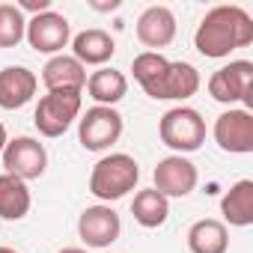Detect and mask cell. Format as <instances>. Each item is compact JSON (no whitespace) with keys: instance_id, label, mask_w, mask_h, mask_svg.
Here are the masks:
<instances>
[{"instance_id":"obj_26","label":"cell","mask_w":253,"mask_h":253,"mask_svg":"<svg viewBox=\"0 0 253 253\" xmlns=\"http://www.w3.org/2000/svg\"><path fill=\"white\" fill-rule=\"evenodd\" d=\"M60 253H86V250H84V247H63Z\"/></svg>"},{"instance_id":"obj_9","label":"cell","mask_w":253,"mask_h":253,"mask_svg":"<svg viewBox=\"0 0 253 253\" xmlns=\"http://www.w3.org/2000/svg\"><path fill=\"white\" fill-rule=\"evenodd\" d=\"M0 155H3V170L21 182H33L48 170V152L36 137H15Z\"/></svg>"},{"instance_id":"obj_17","label":"cell","mask_w":253,"mask_h":253,"mask_svg":"<svg viewBox=\"0 0 253 253\" xmlns=\"http://www.w3.org/2000/svg\"><path fill=\"white\" fill-rule=\"evenodd\" d=\"M86 92L95 104L101 107H113L125 98V92H128V78H125L122 72L110 69V66H101L98 72H92L86 78Z\"/></svg>"},{"instance_id":"obj_2","label":"cell","mask_w":253,"mask_h":253,"mask_svg":"<svg viewBox=\"0 0 253 253\" xmlns=\"http://www.w3.org/2000/svg\"><path fill=\"white\" fill-rule=\"evenodd\" d=\"M140 182V164L125 155V152H110L104 155L92 173H89V194L98 197L104 206L122 200L125 194H131Z\"/></svg>"},{"instance_id":"obj_21","label":"cell","mask_w":253,"mask_h":253,"mask_svg":"<svg viewBox=\"0 0 253 253\" xmlns=\"http://www.w3.org/2000/svg\"><path fill=\"white\" fill-rule=\"evenodd\" d=\"M131 214H134V220H137L143 229H158V226H164L167 217H170V200L161 197L155 188L137 191V194H134V203H131Z\"/></svg>"},{"instance_id":"obj_4","label":"cell","mask_w":253,"mask_h":253,"mask_svg":"<svg viewBox=\"0 0 253 253\" xmlns=\"http://www.w3.org/2000/svg\"><path fill=\"white\" fill-rule=\"evenodd\" d=\"M81 104H84L81 89H54V92L42 95L36 104V113H33L39 134L42 137H63L72 128V122L78 119Z\"/></svg>"},{"instance_id":"obj_13","label":"cell","mask_w":253,"mask_h":253,"mask_svg":"<svg viewBox=\"0 0 253 253\" xmlns=\"http://www.w3.org/2000/svg\"><path fill=\"white\" fill-rule=\"evenodd\" d=\"M137 39L146 48H167L176 39V15L170 6H149L137 18Z\"/></svg>"},{"instance_id":"obj_27","label":"cell","mask_w":253,"mask_h":253,"mask_svg":"<svg viewBox=\"0 0 253 253\" xmlns=\"http://www.w3.org/2000/svg\"><path fill=\"white\" fill-rule=\"evenodd\" d=\"M0 253H18V250H12V247H0Z\"/></svg>"},{"instance_id":"obj_6","label":"cell","mask_w":253,"mask_h":253,"mask_svg":"<svg viewBox=\"0 0 253 253\" xmlns=\"http://www.w3.org/2000/svg\"><path fill=\"white\" fill-rule=\"evenodd\" d=\"M250 92H253V63L250 60H232L209 78V95L220 104L244 101L250 107L253 104Z\"/></svg>"},{"instance_id":"obj_22","label":"cell","mask_w":253,"mask_h":253,"mask_svg":"<svg viewBox=\"0 0 253 253\" xmlns=\"http://www.w3.org/2000/svg\"><path fill=\"white\" fill-rule=\"evenodd\" d=\"M167 66H170V60H167L164 54H158V51H143V54L134 57V63H131L134 81L143 86V92H146L149 98H155V89H158V84H161Z\"/></svg>"},{"instance_id":"obj_23","label":"cell","mask_w":253,"mask_h":253,"mask_svg":"<svg viewBox=\"0 0 253 253\" xmlns=\"http://www.w3.org/2000/svg\"><path fill=\"white\" fill-rule=\"evenodd\" d=\"M27 33V18L15 3H0V48H18Z\"/></svg>"},{"instance_id":"obj_1","label":"cell","mask_w":253,"mask_h":253,"mask_svg":"<svg viewBox=\"0 0 253 253\" xmlns=\"http://www.w3.org/2000/svg\"><path fill=\"white\" fill-rule=\"evenodd\" d=\"M253 42V18L241 6H214L203 15L194 48L209 60H223L235 48H247Z\"/></svg>"},{"instance_id":"obj_25","label":"cell","mask_w":253,"mask_h":253,"mask_svg":"<svg viewBox=\"0 0 253 253\" xmlns=\"http://www.w3.org/2000/svg\"><path fill=\"white\" fill-rule=\"evenodd\" d=\"M6 143H9V134H6V125L0 122V152L6 149Z\"/></svg>"},{"instance_id":"obj_5","label":"cell","mask_w":253,"mask_h":253,"mask_svg":"<svg viewBox=\"0 0 253 253\" xmlns=\"http://www.w3.org/2000/svg\"><path fill=\"white\" fill-rule=\"evenodd\" d=\"M122 128H125V122H122V113L116 107L95 104L78 122V140L86 152H104L122 137Z\"/></svg>"},{"instance_id":"obj_15","label":"cell","mask_w":253,"mask_h":253,"mask_svg":"<svg viewBox=\"0 0 253 253\" xmlns=\"http://www.w3.org/2000/svg\"><path fill=\"white\" fill-rule=\"evenodd\" d=\"M116 54V42L107 30L89 27L84 33H78L72 39V57L86 69V66H104L110 57Z\"/></svg>"},{"instance_id":"obj_18","label":"cell","mask_w":253,"mask_h":253,"mask_svg":"<svg viewBox=\"0 0 253 253\" xmlns=\"http://www.w3.org/2000/svg\"><path fill=\"white\" fill-rule=\"evenodd\" d=\"M220 214L229 226H250L253 223V182L238 179L220 200Z\"/></svg>"},{"instance_id":"obj_8","label":"cell","mask_w":253,"mask_h":253,"mask_svg":"<svg viewBox=\"0 0 253 253\" xmlns=\"http://www.w3.org/2000/svg\"><path fill=\"white\" fill-rule=\"evenodd\" d=\"M24 39L30 42L33 51L57 57V54H63V48L72 42V24H69L66 15L48 9V12H39V15L27 18V33H24Z\"/></svg>"},{"instance_id":"obj_10","label":"cell","mask_w":253,"mask_h":253,"mask_svg":"<svg viewBox=\"0 0 253 253\" xmlns=\"http://www.w3.org/2000/svg\"><path fill=\"white\" fill-rule=\"evenodd\" d=\"M155 191L167 200H182L188 197L197 182H200V173H197V164L185 155H167L158 161L155 167Z\"/></svg>"},{"instance_id":"obj_24","label":"cell","mask_w":253,"mask_h":253,"mask_svg":"<svg viewBox=\"0 0 253 253\" xmlns=\"http://www.w3.org/2000/svg\"><path fill=\"white\" fill-rule=\"evenodd\" d=\"M21 12L27 9V12H33V15H39V12H48L51 9V0H21V3H15Z\"/></svg>"},{"instance_id":"obj_19","label":"cell","mask_w":253,"mask_h":253,"mask_svg":"<svg viewBox=\"0 0 253 253\" xmlns=\"http://www.w3.org/2000/svg\"><path fill=\"white\" fill-rule=\"evenodd\" d=\"M188 250L191 253H226L229 250V232L223 220L203 217L188 229Z\"/></svg>"},{"instance_id":"obj_14","label":"cell","mask_w":253,"mask_h":253,"mask_svg":"<svg viewBox=\"0 0 253 253\" xmlns=\"http://www.w3.org/2000/svg\"><path fill=\"white\" fill-rule=\"evenodd\" d=\"M200 89V72L191 63H170L158 89H155V101H185L191 95H197Z\"/></svg>"},{"instance_id":"obj_12","label":"cell","mask_w":253,"mask_h":253,"mask_svg":"<svg viewBox=\"0 0 253 253\" xmlns=\"http://www.w3.org/2000/svg\"><path fill=\"white\" fill-rule=\"evenodd\" d=\"M39 78L27 66H6L0 69V107L3 110H18L36 95Z\"/></svg>"},{"instance_id":"obj_11","label":"cell","mask_w":253,"mask_h":253,"mask_svg":"<svg viewBox=\"0 0 253 253\" xmlns=\"http://www.w3.org/2000/svg\"><path fill=\"white\" fill-rule=\"evenodd\" d=\"M119 232H122V220H119V214H116L110 206H104V203L86 206V209L81 211V217H78V235H81V241H84L86 247L107 250V247L119 238Z\"/></svg>"},{"instance_id":"obj_28","label":"cell","mask_w":253,"mask_h":253,"mask_svg":"<svg viewBox=\"0 0 253 253\" xmlns=\"http://www.w3.org/2000/svg\"><path fill=\"white\" fill-rule=\"evenodd\" d=\"M101 253H107V250H101Z\"/></svg>"},{"instance_id":"obj_7","label":"cell","mask_w":253,"mask_h":253,"mask_svg":"<svg viewBox=\"0 0 253 253\" xmlns=\"http://www.w3.org/2000/svg\"><path fill=\"white\" fill-rule=\"evenodd\" d=\"M214 143L229 155L253 152V113L247 107H229L214 119Z\"/></svg>"},{"instance_id":"obj_20","label":"cell","mask_w":253,"mask_h":253,"mask_svg":"<svg viewBox=\"0 0 253 253\" xmlns=\"http://www.w3.org/2000/svg\"><path fill=\"white\" fill-rule=\"evenodd\" d=\"M30 206H33V197H30L27 182L15 179L9 173H0V217L21 220V217H27Z\"/></svg>"},{"instance_id":"obj_16","label":"cell","mask_w":253,"mask_h":253,"mask_svg":"<svg viewBox=\"0 0 253 253\" xmlns=\"http://www.w3.org/2000/svg\"><path fill=\"white\" fill-rule=\"evenodd\" d=\"M42 84L48 86V92H54V89H81L84 92V86H86V69L75 57L57 54V57H51L45 63Z\"/></svg>"},{"instance_id":"obj_3","label":"cell","mask_w":253,"mask_h":253,"mask_svg":"<svg viewBox=\"0 0 253 253\" xmlns=\"http://www.w3.org/2000/svg\"><path fill=\"white\" fill-rule=\"evenodd\" d=\"M158 137L164 146H170L176 155H188V152H197L203 143H206V119L200 110L194 107H170L161 122H158Z\"/></svg>"}]
</instances>
